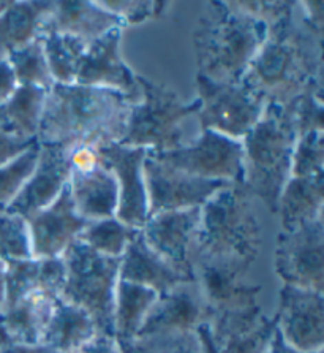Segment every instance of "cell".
Returning a JSON list of instances; mask_svg holds the SVG:
<instances>
[{
    "label": "cell",
    "instance_id": "obj_1",
    "mask_svg": "<svg viewBox=\"0 0 324 353\" xmlns=\"http://www.w3.org/2000/svg\"><path fill=\"white\" fill-rule=\"evenodd\" d=\"M323 39L294 13L270 26L241 84L264 103L288 105L309 90L323 92Z\"/></svg>",
    "mask_w": 324,
    "mask_h": 353
},
{
    "label": "cell",
    "instance_id": "obj_2",
    "mask_svg": "<svg viewBox=\"0 0 324 353\" xmlns=\"http://www.w3.org/2000/svg\"><path fill=\"white\" fill-rule=\"evenodd\" d=\"M131 106V101L118 90L52 84L46 90L36 141L68 149L119 143Z\"/></svg>",
    "mask_w": 324,
    "mask_h": 353
},
{
    "label": "cell",
    "instance_id": "obj_3",
    "mask_svg": "<svg viewBox=\"0 0 324 353\" xmlns=\"http://www.w3.org/2000/svg\"><path fill=\"white\" fill-rule=\"evenodd\" d=\"M268 32V26L233 2H209L193 30L196 73L217 83L239 84Z\"/></svg>",
    "mask_w": 324,
    "mask_h": 353
},
{
    "label": "cell",
    "instance_id": "obj_4",
    "mask_svg": "<svg viewBox=\"0 0 324 353\" xmlns=\"http://www.w3.org/2000/svg\"><path fill=\"white\" fill-rule=\"evenodd\" d=\"M261 244V223L244 185L225 187L201 206L196 263L226 266L244 274L257 260Z\"/></svg>",
    "mask_w": 324,
    "mask_h": 353
},
{
    "label": "cell",
    "instance_id": "obj_5",
    "mask_svg": "<svg viewBox=\"0 0 324 353\" xmlns=\"http://www.w3.org/2000/svg\"><path fill=\"white\" fill-rule=\"evenodd\" d=\"M297 141L293 113L288 105L266 103L261 119L242 138L244 187L277 214L279 200L291 178Z\"/></svg>",
    "mask_w": 324,
    "mask_h": 353
},
{
    "label": "cell",
    "instance_id": "obj_6",
    "mask_svg": "<svg viewBox=\"0 0 324 353\" xmlns=\"http://www.w3.org/2000/svg\"><path fill=\"white\" fill-rule=\"evenodd\" d=\"M141 100L131 106L122 146L141 148L149 152H168L185 146L184 122L198 114L199 100L190 103L168 85L153 83L136 74Z\"/></svg>",
    "mask_w": 324,
    "mask_h": 353
},
{
    "label": "cell",
    "instance_id": "obj_7",
    "mask_svg": "<svg viewBox=\"0 0 324 353\" xmlns=\"http://www.w3.org/2000/svg\"><path fill=\"white\" fill-rule=\"evenodd\" d=\"M67 281L61 298L81 307L94 320L100 334L114 336V298L120 259L100 255L81 241L62 255Z\"/></svg>",
    "mask_w": 324,
    "mask_h": 353
},
{
    "label": "cell",
    "instance_id": "obj_8",
    "mask_svg": "<svg viewBox=\"0 0 324 353\" xmlns=\"http://www.w3.org/2000/svg\"><path fill=\"white\" fill-rule=\"evenodd\" d=\"M275 328V319L266 317L258 296H252L209 311L198 330L215 353H268Z\"/></svg>",
    "mask_w": 324,
    "mask_h": 353
},
{
    "label": "cell",
    "instance_id": "obj_9",
    "mask_svg": "<svg viewBox=\"0 0 324 353\" xmlns=\"http://www.w3.org/2000/svg\"><path fill=\"white\" fill-rule=\"evenodd\" d=\"M196 99L201 103L198 111L201 130L242 141L261 119L266 103L241 83H217L196 73Z\"/></svg>",
    "mask_w": 324,
    "mask_h": 353
},
{
    "label": "cell",
    "instance_id": "obj_10",
    "mask_svg": "<svg viewBox=\"0 0 324 353\" xmlns=\"http://www.w3.org/2000/svg\"><path fill=\"white\" fill-rule=\"evenodd\" d=\"M149 156L195 178L244 185L242 143L220 133L201 130L193 144L168 152H149Z\"/></svg>",
    "mask_w": 324,
    "mask_h": 353
},
{
    "label": "cell",
    "instance_id": "obj_11",
    "mask_svg": "<svg viewBox=\"0 0 324 353\" xmlns=\"http://www.w3.org/2000/svg\"><path fill=\"white\" fill-rule=\"evenodd\" d=\"M274 268L281 283L315 292L324 290L323 219L279 234Z\"/></svg>",
    "mask_w": 324,
    "mask_h": 353
},
{
    "label": "cell",
    "instance_id": "obj_12",
    "mask_svg": "<svg viewBox=\"0 0 324 353\" xmlns=\"http://www.w3.org/2000/svg\"><path fill=\"white\" fill-rule=\"evenodd\" d=\"M201 208L168 211L151 216L141 228L146 244L179 274L196 281V249Z\"/></svg>",
    "mask_w": 324,
    "mask_h": 353
},
{
    "label": "cell",
    "instance_id": "obj_13",
    "mask_svg": "<svg viewBox=\"0 0 324 353\" xmlns=\"http://www.w3.org/2000/svg\"><path fill=\"white\" fill-rule=\"evenodd\" d=\"M142 170H144L149 217L160 212L201 208L215 192L233 185L226 181L195 178L166 163L158 162L157 159L149 156V152Z\"/></svg>",
    "mask_w": 324,
    "mask_h": 353
},
{
    "label": "cell",
    "instance_id": "obj_14",
    "mask_svg": "<svg viewBox=\"0 0 324 353\" xmlns=\"http://www.w3.org/2000/svg\"><path fill=\"white\" fill-rule=\"evenodd\" d=\"M275 323L286 344L302 353L324 349L323 292L281 283Z\"/></svg>",
    "mask_w": 324,
    "mask_h": 353
},
{
    "label": "cell",
    "instance_id": "obj_15",
    "mask_svg": "<svg viewBox=\"0 0 324 353\" xmlns=\"http://www.w3.org/2000/svg\"><path fill=\"white\" fill-rule=\"evenodd\" d=\"M146 149L122 146L119 143L97 148L100 163L113 171L119 185V206L116 219L133 230H141L149 219L144 181Z\"/></svg>",
    "mask_w": 324,
    "mask_h": 353
},
{
    "label": "cell",
    "instance_id": "obj_16",
    "mask_svg": "<svg viewBox=\"0 0 324 353\" xmlns=\"http://www.w3.org/2000/svg\"><path fill=\"white\" fill-rule=\"evenodd\" d=\"M70 152L72 149L59 144H40V157L34 173L5 211L29 221L34 214L56 201L70 181Z\"/></svg>",
    "mask_w": 324,
    "mask_h": 353
},
{
    "label": "cell",
    "instance_id": "obj_17",
    "mask_svg": "<svg viewBox=\"0 0 324 353\" xmlns=\"http://www.w3.org/2000/svg\"><path fill=\"white\" fill-rule=\"evenodd\" d=\"M122 30L114 29L90 43L74 84L118 90L135 105L141 100V89L136 74L120 54Z\"/></svg>",
    "mask_w": 324,
    "mask_h": 353
},
{
    "label": "cell",
    "instance_id": "obj_18",
    "mask_svg": "<svg viewBox=\"0 0 324 353\" xmlns=\"http://www.w3.org/2000/svg\"><path fill=\"white\" fill-rule=\"evenodd\" d=\"M28 222L32 259H61L79 238L89 221L74 210L68 185L56 201L32 216Z\"/></svg>",
    "mask_w": 324,
    "mask_h": 353
},
{
    "label": "cell",
    "instance_id": "obj_19",
    "mask_svg": "<svg viewBox=\"0 0 324 353\" xmlns=\"http://www.w3.org/2000/svg\"><path fill=\"white\" fill-rule=\"evenodd\" d=\"M207 320V307L198 281L185 282L158 295L142 323L138 339L196 331Z\"/></svg>",
    "mask_w": 324,
    "mask_h": 353
},
{
    "label": "cell",
    "instance_id": "obj_20",
    "mask_svg": "<svg viewBox=\"0 0 324 353\" xmlns=\"http://www.w3.org/2000/svg\"><path fill=\"white\" fill-rule=\"evenodd\" d=\"M74 210L89 222L116 217L119 185L113 171L98 163L87 170H73L68 181Z\"/></svg>",
    "mask_w": 324,
    "mask_h": 353
},
{
    "label": "cell",
    "instance_id": "obj_21",
    "mask_svg": "<svg viewBox=\"0 0 324 353\" xmlns=\"http://www.w3.org/2000/svg\"><path fill=\"white\" fill-rule=\"evenodd\" d=\"M124 28V23L118 16L102 7L100 2L73 0V2H54V8L41 26L40 35L47 32H59V34L76 37L90 45L108 32Z\"/></svg>",
    "mask_w": 324,
    "mask_h": 353
},
{
    "label": "cell",
    "instance_id": "obj_22",
    "mask_svg": "<svg viewBox=\"0 0 324 353\" xmlns=\"http://www.w3.org/2000/svg\"><path fill=\"white\" fill-rule=\"evenodd\" d=\"M119 279L151 288L158 295H163L180 283L196 282L179 274L160 255L153 252L142 238L141 230L133 236L120 256Z\"/></svg>",
    "mask_w": 324,
    "mask_h": 353
},
{
    "label": "cell",
    "instance_id": "obj_23",
    "mask_svg": "<svg viewBox=\"0 0 324 353\" xmlns=\"http://www.w3.org/2000/svg\"><path fill=\"white\" fill-rule=\"evenodd\" d=\"M277 214L281 219V232H293L307 223L323 219L324 214V174L316 178L291 176L281 192Z\"/></svg>",
    "mask_w": 324,
    "mask_h": 353
},
{
    "label": "cell",
    "instance_id": "obj_24",
    "mask_svg": "<svg viewBox=\"0 0 324 353\" xmlns=\"http://www.w3.org/2000/svg\"><path fill=\"white\" fill-rule=\"evenodd\" d=\"M97 333V326L84 309L59 296L56 299L41 345L57 353H73L81 350V347Z\"/></svg>",
    "mask_w": 324,
    "mask_h": 353
},
{
    "label": "cell",
    "instance_id": "obj_25",
    "mask_svg": "<svg viewBox=\"0 0 324 353\" xmlns=\"http://www.w3.org/2000/svg\"><path fill=\"white\" fill-rule=\"evenodd\" d=\"M54 296L35 290L5 309L3 320L13 344L39 345L54 311Z\"/></svg>",
    "mask_w": 324,
    "mask_h": 353
},
{
    "label": "cell",
    "instance_id": "obj_26",
    "mask_svg": "<svg viewBox=\"0 0 324 353\" xmlns=\"http://www.w3.org/2000/svg\"><path fill=\"white\" fill-rule=\"evenodd\" d=\"M54 8V2H10L0 13V51L10 54L29 45L40 35L45 19Z\"/></svg>",
    "mask_w": 324,
    "mask_h": 353
},
{
    "label": "cell",
    "instance_id": "obj_27",
    "mask_svg": "<svg viewBox=\"0 0 324 353\" xmlns=\"http://www.w3.org/2000/svg\"><path fill=\"white\" fill-rule=\"evenodd\" d=\"M46 90L32 85H18L0 105V124L12 135L36 140Z\"/></svg>",
    "mask_w": 324,
    "mask_h": 353
},
{
    "label": "cell",
    "instance_id": "obj_28",
    "mask_svg": "<svg viewBox=\"0 0 324 353\" xmlns=\"http://www.w3.org/2000/svg\"><path fill=\"white\" fill-rule=\"evenodd\" d=\"M157 298L158 293L151 288L119 279L114 298V338L135 339Z\"/></svg>",
    "mask_w": 324,
    "mask_h": 353
},
{
    "label": "cell",
    "instance_id": "obj_29",
    "mask_svg": "<svg viewBox=\"0 0 324 353\" xmlns=\"http://www.w3.org/2000/svg\"><path fill=\"white\" fill-rule=\"evenodd\" d=\"M54 84H74L89 43L59 32L40 35Z\"/></svg>",
    "mask_w": 324,
    "mask_h": 353
},
{
    "label": "cell",
    "instance_id": "obj_30",
    "mask_svg": "<svg viewBox=\"0 0 324 353\" xmlns=\"http://www.w3.org/2000/svg\"><path fill=\"white\" fill-rule=\"evenodd\" d=\"M140 230H133L119 219L109 217L102 221L89 222L87 227L79 234L78 241L86 244L100 255L109 256V259H120L124 255L127 245L130 244L133 236Z\"/></svg>",
    "mask_w": 324,
    "mask_h": 353
},
{
    "label": "cell",
    "instance_id": "obj_31",
    "mask_svg": "<svg viewBox=\"0 0 324 353\" xmlns=\"http://www.w3.org/2000/svg\"><path fill=\"white\" fill-rule=\"evenodd\" d=\"M8 62L18 85H32L47 90L54 84L40 37H36L29 45L10 52Z\"/></svg>",
    "mask_w": 324,
    "mask_h": 353
},
{
    "label": "cell",
    "instance_id": "obj_32",
    "mask_svg": "<svg viewBox=\"0 0 324 353\" xmlns=\"http://www.w3.org/2000/svg\"><path fill=\"white\" fill-rule=\"evenodd\" d=\"M40 157V143L0 167V211H5L19 195L23 187L34 173Z\"/></svg>",
    "mask_w": 324,
    "mask_h": 353
},
{
    "label": "cell",
    "instance_id": "obj_33",
    "mask_svg": "<svg viewBox=\"0 0 324 353\" xmlns=\"http://www.w3.org/2000/svg\"><path fill=\"white\" fill-rule=\"evenodd\" d=\"M324 174V132H310L297 137L291 176L316 178Z\"/></svg>",
    "mask_w": 324,
    "mask_h": 353
},
{
    "label": "cell",
    "instance_id": "obj_34",
    "mask_svg": "<svg viewBox=\"0 0 324 353\" xmlns=\"http://www.w3.org/2000/svg\"><path fill=\"white\" fill-rule=\"evenodd\" d=\"M5 306H13L36 290L39 285V260L19 259L5 261Z\"/></svg>",
    "mask_w": 324,
    "mask_h": 353
},
{
    "label": "cell",
    "instance_id": "obj_35",
    "mask_svg": "<svg viewBox=\"0 0 324 353\" xmlns=\"http://www.w3.org/2000/svg\"><path fill=\"white\" fill-rule=\"evenodd\" d=\"M0 259H32L28 222L7 211H0Z\"/></svg>",
    "mask_w": 324,
    "mask_h": 353
},
{
    "label": "cell",
    "instance_id": "obj_36",
    "mask_svg": "<svg viewBox=\"0 0 324 353\" xmlns=\"http://www.w3.org/2000/svg\"><path fill=\"white\" fill-rule=\"evenodd\" d=\"M293 113L297 137L305 135L310 132H324L323 122V92L321 90H309L299 95L288 103Z\"/></svg>",
    "mask_w": 324,
    "mask_h": 353
},
{
    "label": "cell",
    "instance_id": "obj_37",
    "mask_svg": "<svg viewBox=\"0 0 324 353\" xmlns=\"http://www.w3.org/2000/svg\"><path fill=\"white\" fill-rule=\"evenodd\" d=\"M100 5L118 16L127 28V26L133 24H142L152 16L160 14L162 10L166 7V2H151V0H109V2H102L100 0Z\"/></svg>",
    "mask_w": 324,
    "mask_h": 353
},
{
    "label": "cell",
    "instance_id": "obj_38",
    "mask_svg": "<svg viewBox=\"0 0 324 353\" xmlns=\"http://www.w3.org/2000/svg\"><path fill=\"white\" fill-rule=\"evenodd\" d=\"M237 10L246 13L252 18L261 21L268 28L274 26L279 21L293 16L297 10V3L291 2V0H283V2H233Z\"/></svg>",
    "mask_w": 324,
    "mask_h": 353
},
{
    "label": "cell",
    "instance_id": "obj_39",
    "mask_svg": "<svg viewBox=\"0 0 324 353\" xmlns=\"http://www.w3.org/2000/svg\"><path fill=\"white\" fill-rule=\"evenodd\" d=\"M144 341H147L149 347H151V353H206L198 330Z\"/></svg>",
    "mask_w": 324,
    "mask_h": 353
},
{
    "label": "cell",
    "instance_id": "obj_40",
    "mask_svg": "<svg viewBox=\"0 0 324 353\" xmlns=\"http://www.w3.org/2000/svg\"><path fill=\"white\" fill-rule=\"evenodd\" d=\"M67 281V268L61 259L39 260V285L36 290L59 298Z\"/></svg>",
    "mask_w": 324,
    "mask_h": 353
},
{
    "label": "cell",
    "instance_id": "obj_41",
    "mask_svg": "<svg viewBox=\"0 0 324 353\" xmlns=\"http://www.w3.org/2000/svg\"><path fill=\"white\" fill-rule=\"evenodd\" d=\"M36 140H24V138H18L5 130L0 124V167L8 163L10 160L21 156L24 151H28L30 146H34Z\"/></svg>",
    "mask_w": 324,
    "mask_h": 353
},
{
    "label": "cell",
    "instance_id": "obj_42",
    "mask_svg": "<svg viewBox=\"0 0 324 353\" xmlns=\"http://www.w3.org/2000/svg\"><path fill=\"white\" fill-rule=\"evenodd\" d=\"M301 21L307 29L323 39L324 35V3L323 2H299Z\"/></svg>",
    "mask_w": 324,
    "mask_h": 353
},
{
    "label": "cell",
    "instance_id": "obj_43",
    "mask_svg": "<svg viewBox=\"0 0 324 353\" xmlns=\"http://www.w3.org/2000/svg\"><path fill=\"white\" fill-rule=\"evenodd\" d=\"M79 353H122V350L114 336L97 333L81 347Z\"/></svg>",
    "mask_w": 324,
    "mask_h": 353
},
{
    "label": "cell",
    "instance_id": "obj_44",
    "mask_svg": "<svg viewBox=\"0 0 324 353\" xmlns=\"http://www.w3.org/2000/svg\"><path fill=\"white\" fill-rule=\"evenodd\" d=\"M16 88H18V83L8 62V56L0 51V105L14 92Z\"/></svg>",
    "mask_w": 324,
    "mask_h": 353
},
{
    "label": "cell",
    "instance_id": "obj_45",
    "mask_svg": "<svg viewBox=\"0 0 324 353\" xmlns=\"http://www.w3.org/2000/svg\"><path fill=\"white\" fill-rule=\"evenodd\" d=\"M0 353H57L54 350L47 349L46 345H24V344H10L8 347H5L3 350H0Z\"/></svg>",
    "mask_w": 324,
    "mask_h": 353
},
{
    "label": "cell",
    "instance_id": "obj_46",
    "mask_svg": "<svg viewBox=\"0 0 324 353\" xmlns=\"http://www.w3.org/2000/svg\"><path fill=\"white\" fill-rule=\"evenodd\" d=\"M268 353H302V352L296 350L291 345L286 344L283 338H281V334L279 333V330L275 328L274 338H272V342H270ZM318 353H323V352H318Z\"/></svg>",
    "mask_w": 324,
    "mask_h": 353
},
{
    "label": "cell",
    "instance_id": "obj_47",
    "mask_svg": "<svg viewBox=\"0 0 324 353\" xmlns=\"http://www.w3.org/2000/svg\"><path fill=\"white\" fill-rule=\"evenodd\" d=\"M10 344H13L12 338H10L7 325H5L3 320V312H0V350H3L5 347H8Z\"/></svg>",
    "mask_w": 324,
    "mask_h": 353
},
{
    "label": "cell",
    "instance_id": "obj_48",
    "mask_svg": "<svg viewBox=\"0 0 324 353\" xmlns=\"http://www.w3.org/2000/svg\"><path fill=\"white\" fill-rule=\"evenodd\" d=\"M5 261L0 259V312L3 311L5 306Z\"/></svg>",
    "mask_w": 324,
    "mask_h": 353
},
{
    "label": "cell",
    "instance_id": "obj_49",
    "mask_svg": "<svg viewBox=\"0 0 324 353\" xmlns=\"http://www.w3.org/2000/svg\"><path fill=\"white\" fill-rule=\"evenodd\" d=\"M8 5H10V2H0V13H2L3 10H7Z\"/></svg>",
    "mask_w": 324,
    "mask_h": 353
},
{
    "label": "cell",
    "instance_id": "obj_50",
    "mask_svg": "<svg viewBox=\"0 0 324 353\" xmlns=\"http://www.w3.org/2000/svg\"><path fill=\"white\" fill-rule=\"evenodd\" d=\"M73 353H79V352H73Z\"/></svg>",
    "mask_w": 324,
    "mask_h": 353
}]
</instances>
